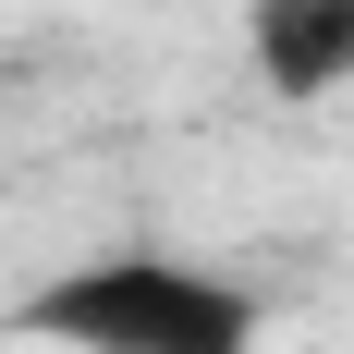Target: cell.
Listing matches in <instances>:
<instances>
[{"label": "cell", "instance_id": "1", "mask_svg": "<svg viewBox=\"0 0 354 354\" xmlns=\"http://www.w3.org/2000/svg\"><path fill=\"white\" fill-rule=\"evenodd\" d=\"M25 330L62 354H257V293L196 257H86L25 293Z\"/></svg>", "mask_w": 354, "mask_h": 354}, {"label": "cell", "instance_id": "2", "mask_svg": "<svg viewBox=\"0 0 354 354\" xmlns=\"http://www.w3.org/2000/svg\"><path fill=\"white\" fill-rule=\"evenodd\" d=\"M245 49H257V86L269 98H342L354 86V0H257L245 12Z\"/></svg>", "mask_w": 354, "mask_h": 354}]
</instances>
